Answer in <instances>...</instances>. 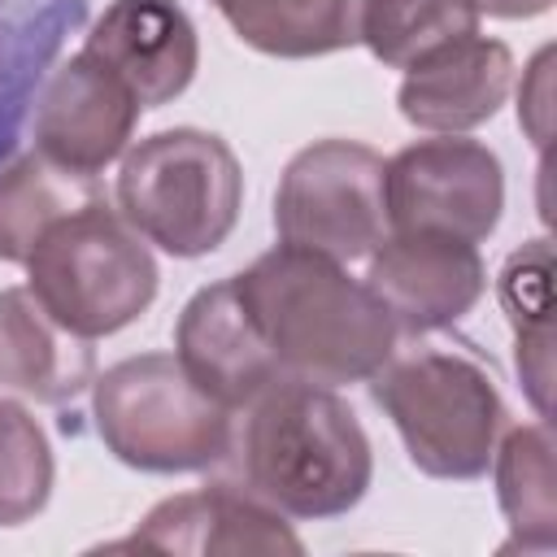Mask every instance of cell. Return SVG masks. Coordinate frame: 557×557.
Listing matches in <instances>:
<instances>
[{
  "instance_id": "3",
  "label": "cell",
  "mask_w": 557,
  "mask_h": 557,
  "mask_svg": "<svg viewBox=\"0 0 557 557\" xmlns=\"http://www.w3.org/2000/svg\"><path fill=\"white\" fill-rule=\"evenodd\" d=\"M244 209V170L231 144L200 126L139 139L117 170V213L170 257L226 244Z\"/></svg>"
},
{
  "instance_id": "7",
  "label": "cell",
  "mask_w": 557,
  "mask_h": 557,
  "mask_svg": "<svg viewBox=\"0 0 557 557\" xmlns=\"http://www.w3.org/2000/svg\"><path fill=\"white\" fill-rule=\"evenodd\" d=\"M383 157L357 139H313L300 148L274 191V231L283 244L331 261H361L387 235Z\"/></svg>"
},
{
  "instance_id": "13",
  "label": "cell",
  "mask_w": 557,
  "mask_h": 557,
  "mask_svg": "<svg viewBox=\"0 0 557 557\" xmlns=\"http://www.w3.org/2000/svg\"><path fill=\"white\" fill-rule=\"evenodd\" d=\"M513 91V52L479 30L418 57L396 91L400 117L431 135H461L500 113Z\"/></svg>"
},
{
  "instance_id": "19",
  "label": "cell",
  "mask_w": 557,
  "mask_h": 557,
  "mask_svg": "<svg viewBox=\"0 0 557 557\" xmlns=\"http://www.w3.org/2000/svg\"><path fill=\"white\" fill-rule=\"evenodd\" d=\"M479 30V9L470 0H366L361 44L387 70H409L431 48Z\"/></svg>"
},
{
  "instance_id": "12",
  "label": "cell",
  "mask_w": 557,
  "mask_h": 557,
  "mask_svg": "<svg viewBox=\"0 0 557 557\" xmlns=\"http://www.w3.org/2000/svg\"><path fill=\"white\" fill-rule=\"evenodd\" d=\"M83 52L113 70L139 109L178 100L200 65V39L178 0H113L91 22Z\"/></svg>"
},
{
  "instance_id": "8",
  "label": "cell",
  "mask_w": 557,
  "mask_h": 557,
  "mask_svg": "<svg viewBox=\"0 0 557 557\" xmlns=\"http://www.w3.org/2000/svg\"><path fill=\"white\" fill-rule=\"evenodd\" d=\"M387 231H435L483 244L505 209L500 157L466 135H431L405 144L383 165Z\"/></svg>"
},
{
  "instance_id": "2",
  "label": "cell",
  "mask_w": 557,
  "mask_h": 557,
  "mask_svg": "<svg viewBox=\"0 0 557 557\" xmlns=\"http://www.w3.org/2000/svg\"><path fill=\"white\" fill-rule=\"evenodd\" d=\"M231 448L248 492L305 522L348 513L374 474L370 435L348 400L305 379H274L257 392Z\"/></svg>"
},
{
  "instance_id": "11",
  "label": "cell",
  "mask_w": 557,
  "mask_h": 557,
  "mask_svg": "<svg viewBox=\"0 0 557 557\" xmlns=\"http://www.w3.org/2000/svg\"><path fill=\"white\" fill-rule=\"evenodd\" d=\"M139 113V100L113 70H104L91 52H74L57 65L39 96L35 152L74 174H100L126 152Z\"/></svg>"
},
{
  "instance_id": "4",
  "label": "cell",
  "mask_w": 557,
  "mask_h": 557,
  "mask_svg": "<svg viewBox=\"0 0 557 557\" xmlns=\"http://www.w3.org/2000/svg\"><path fill=\"white\" fill-rule=\"evenodd\" d=\"M22 265L39 305L83 339L131 326L161 278L148 239L104 196L57 218Z\"/></svg>"
},
{
  "instance_id": "6",
  "label": "cell",
  "mask_w": 557,
  "mask_h": 557,
  "mask_svg": "<svg viewBox=\"0 0 557 557\" xmlns=\"http://www.w3.org/2000/svg\"><path fill=\"white\" fill-rule=\"evenodd\" d=\"M374 405L392 418L409 461L431 479H479L505 431V400L492 374L466 352L418 348L370 379Z\"/></svg>"
},
{
  "instance_id": "22",
  "label": "cell",
  "mask_w": 557,
  "mask_h": 557,
  "mask_svg": "<svg viewBox=\"0 0 557 557\" xmlns=\"http://www.w3.org/2000/svg\"><path fill=\"white\" fill-rule=\"evenodd\" d=\"M548 61H553V52L544 48L535 61H531V83H535V96H518L522 104H518V113L527 117V113H535L531 117V135H535V144H544L548 139Z\"/></svg>"
},
{
  "instance_id": "9",
  "label": "cell",
  "mask_w": 557,
  "mask_h": 557,
  "mask_svg": "<svg viewBox=\"0 0 557 557\" xmlns=\"http://www.w3.org/2000/svg\"><path fill=\"white\" fill-rule=\"evenodd\" d=\"M366 287L383 300L400 335H431L483 300L487 270L479 244L435 231H387L370 252Z\"/></svg>"
},
{
  "instance_id": "15",
  "label": "cell",
  "mask_w": 557,
  "mask_h": 557,
  "mask_svg": "<svg viewBox=\"0 0 557 557\" xmlns=\"http://www.w3.org/2000/svg\"><path fill=\"white\" fill-rule=\"evenodd\" d=\"M96 379L91 339L65 331L30 287L0 292V387L39 405H65Z\"/></svg>"
},
{
  "instance_id": "16",
  "label": "cell",
  "mask_w": 557,
  "mask_h": 557,
  "mask_svg": "<svg viewBox=\"0 0 557 557\" xmlns=\"http://www.w3.org/2000/svg\"><path fill=\"white\" fill-rule=\"evenodd\" d=\"M213 9L248 48L305 61L361 44L366 0H213Z\"/></svg>"
},
{
  "instance_id": "10",
  "label": "cell",
  "mask_w": 557,
  "mask_h": 557,
  "mask_svg": "<svg viewBox=\"0 0 557 557\" xmlns=\"http://www.w3.org/2000/svg\"><path fill=\"white\" fill-rule=\"evenodd\" d=\"M131 553H174V557H270V553H305L300 535L270 509L261 496L239 492L231 483H209L196 492H178L157 500L144 522L109 544Z\"/></svg>"
},
{
  "instance_id": "17",
  "label": "cell",
  "mask_w": 557,
  "mask_h": 557,
  "mask_svg": "<svg viewBox=\"0 0 557 557\" xmlns=\"http://www.w3.org/2000/svg\"><path fill=\"white\" fill-rule=\"evenodd\" d=\"M496 500L513 531L509 544L527 553H553L557 544V492H553V435L548 422L509 426L492 453Z\"/></svg>"
},
{
  "instance_id": "20",
  "label": "cell",
  "mask_w": 557,
  "mask_h": 557,
  "mask_svg": "<svg viewBox=\"0 0 557 557\" xmlns=\"http://www.w3.org/2000/svg\"><path fill=\"white\" fill-rule=\"evenodd\" d=\"M52 496V444L26 405L0 400V527L30 522Z\"/></svg>"
},
{
  "instance_id": "1",
  "label": "cell",
  "mask_w": 557,
  "mask_h": 557,
  "mask_svg": "<svg viewBox=\"0 0 557 557\" xmlns=\"http://www.w3.org/2000/svg\"><path fill=\"white\" fill-rule=\"evenodd\" d=\"M235 287L283 379L318 387L370 383L396 357L392 313L344 261L274 244L235 274Z\"/></svg>"
},
{
  "instance_id": "5",
  "label": "cell",
  "mask_w": 557,
  "mask_h": 557,
  "mask_svg": "<svg viewBox=\"0 0 557 557\" xmlns=\"http://www.w3.org/2000/svg\"><path fill=\"white\" fill-rule=\"evenodd\" d=\"M104 448L144 474L209 470L231 453V409L200 392L174 352H139L91 379Z\"/></svg>"
},
{
  "instance_id": "23",
  "label": "cell",
  "mask_w": 557,
  "mask_h": 557,
  "mask_svg": "<svg viewBox=\"0 0 557 557\" xmlns=\"http://www.w3.org/2000/svg\"><path fill=\"white\" fill-rule=\"evenodd\" d=\"M479 9V17H505V22H518V17H540L553 9V0H470Z\"/></svg>"
},
{
  "instance_id": "21",
  "label": "cell",
  "mask_w": 557,
  "mask_h": 557,
  "mask_svg": "<svg viewBox=\"0 0 557 557\" xmlns=\"http://www.w3.org/2000/svg\"><path fill=\"white\" fill-rule=\"evenodd\" d=\"M548 278H553L548 239H531L505 261V270H500V305H505V313L513 322V335L548 326V309H553Z\"/></svg>"
},
{
  "instance_id": "18",
  "label": "cell",
  "mask_w": 557,
  "mask_h": 557,
  "mask_svg": "<svg viewBox=\"0 0 557 557\" xmlns=\"http://www.w3.org/2000/svg\"><path fill=\"white\" fill-rule=\"evenodd\" d=\"M100 196L96 174H74L44 152L17 157L9 170H0V261L22 265L57 218Z\"/></svg>"
},
{
  "instance_id": "14",
  "label": "cell",
  "mask_w": 557,
  "mask_h": 557,
  "mask_svg": "<svg viewBox=\"0 0 557 557\" xmlns=\"http://www.w3.org/2000/svg\"><path fill=\"white\" fill-rule=\"evenodd\" d=\"M174 357L187 379L231 413L265 392L274 379H283L235 287V274L200 287L183 305L174 326Z\"/></svg>"
}]
</instances>
